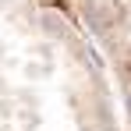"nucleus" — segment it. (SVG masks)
Here are the masks:
<instances>
[{"label":"nucleus","instance_id":"f257e3e1","mask_svg":"<svg viewBox=\"0 0 131 131\" xmlns=\"http://www.w3.org/2000/svg\"><path fill=\"white\" fill-rule=\"evenodd\" d=\"M128 110H131V96H128Z\"/></svg>","mask_w":131,"mask_h":131}]
</instances>
